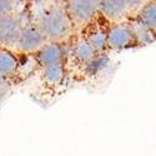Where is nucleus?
<instances>
[{
	"label": "nucleus",
	"mask_w": 156,
	"mask_h": 156,
	"mask_svg": "<svg viewBox=\"0 0 156 156\" xmlns=\"http://www.w3.org/2000/svg\"><path fill=\"white\" fill-rule=\"evenodd\" d=\"M48 41H64L71 35L74 25L68 15L65 6L53 5L48 8L37 21Z\"/></svg>",
	"instance_id": "1"
},
{
	"label": "nucleus",
	"mask_w": 156,
	"mask_h": 156,
	"mask_svg": "<svg viewBox=\"0 0 156 156\" xmlns=\"http://www.w3.org/2000/svg\"><path fill=\"white\" fill-rule=\"evenodd\" d=\"M65 10L74 27L85 28L99 12V0H66Z\"/></svg>",
	"instance_id": "2"
},
{
	"label": "nucleus",
	"mask_w": 156,
	"mask_h": 156,
	"mask_svg": "<svg viewBox=\"0 0 156 156\" xmlns=\"http://www.w3.org/2000/svg\"><path fill=\"white\" fill-rule=\"evenodd\" d=\"M108 46L110 50L121 51L137 46L127 21H116L108 29Z\"/></svg>",
	"instance_id": "3"
},
{
	"label": "nucleus",
	"mask_w": 156,
	"mask_h": 156,
	"mask_svg": "<svg viewBox=\"0 0 156 156\" xmlns=\"http://www.w3.org/2000/svg\"><path fill=\"white\" fill-rule=\"evenodd\" d=\"M46 41V37L37 27V24L23 25L15 49L24 54H35Z\"/></svg>",
	"instance_id": "4"
},
{
	"label": "nucleus",
	"mask_w": 156,
	"mask_h": 156,
	"mask_svg": "<svg viewBox=\"0 0 156 156\" xmlns=\"http://www.w3.org/2000/svg\"><path fill=\"white\" fill-rule=\"evenodd\" d=\"M69 51L64 41H46L35 53V60L40 68L66 61Z\"/></svg>",
	"instance_id": "5"
},
{
	"label": "nucleus",
	"mask_w": 156,
	"mask_h": 156,
	"mask_svg": "<svg viewBox=\"0 0 156 156\" xmlns=\"http://www.w3.org/2000/svg\"><path fill=\"white\" fill-rule=\"evenodd\" d=\"M21 29L23 23L14 14L0 20V48L9 50L15 49Z\"/></svg>",
	"instance_id": "6"
},
{
	"label": "nucleus",
	"mask_w": 156,
	"mask_h": 156,
	"mask_svg": "<svg viewBox=\"0 0 156 156\" xmlns=\"http://www.w3.org/2000/svg\"><path fill=\"white\" fill-rule=\"evenodd\" d=\"M99 12L112 21H122L127 14V6L125 0H99Z\"/></svg>",
	"instance_id": "7"
},
{
	"label": "nucleus",
	"mask_w": 156,
	"mask_h": 156,
	"mask_svg": "<svg viewBox=\"0 0 156 156\" xmlns=\"http://www.w3.org/2000/svg\"><path fill=\"white\" fill-rule=\"evenodd\" d=\"M87 30L84 37L87 40V43L91 45V48L95 50V53H106L109 50L108 46V29L101 28L100 25L94 24L93 21L86 25Z\"/></svg>",
	"instance_id": "8"
},
{
	"label": "nucleus",
	"mask_w": 156,
	"mask_h": 156,
	"mask_svg": "<svg viewBox=\"0 0 156 156\" xmlns=\"http://www.w3.org/2000/svg\"><path fill=\"white\" fill-rule=\"evenodd\" d=\"M127 24L130 29H131V33L135 37L137 46H146V45L152 44L156 40V36L152 34V31L136 15L130 19Z\"/></svg>",
	"instance_id": "9"
},
{
	"label": "nucleus",
	"mask_w": 156,
	"mask_h": 156,
	"mask_svg": "<svg viewBox=\"0 0 156 156\" xmlns=\"http://www.w3.org/2000/svg\"><path fill=\"white\" fill-rule=\"evenodd\" d=\"M66 76V66L65 62L53 64L41 68V79L45 85L50 87H56L61 85Z\"/></svg>",
	"instance_id": "10"
},
{
	"label": "nucleus",
	"mask_w": 156,
	"mask_h": 156,
	"mask_svg": "<svg viewBox=\"0 0 156 156\" xmlns=\"http://www.w3.org/2000/svg\"><path fill=\"white\" fill-rule=\"evenodd\" d=\"M70 54H71L73 59L83 66V65H85L89 60H91L96 53L91 48V45L87 43L86 39L84 36H81L80 39H77V40L73 44Z\"/></svg>",
	"instance_id": "11"
},
{
	"label": "nucleus",
	"mask_w": 156,
	"mask_h": 156,
	"mask_svg": "<svg viewBox=\"0 0 156 156\" xmlns=\"http://www.w3.org/2000/svg\"><path fill=\"white\" fill-rule=\"evenodd\" d=\"M110 64V58L106 53H96L91 60L83 65V74L87 77H94L105 71Z\"/></svg>",
	"instance_id": "12"
},
{
	"label": "nucleus",
	"mask_w": 156,
	"mask_h": 156,
	"mask_svg": "<svg viewBox=\"0 0 156 156\" xmlns=\"http://www.w3.org/2000/svg\"><path fill=\"white\" fill-rule=\"evenodd\" d=\"M19 68L18 58L9 49L0 48V80L12 76Z\"/></svg>",
	"instance_id": "13"
},
{
	"label": "nucleus",
	"mask_w": 156,
	"mask_h": 156,
	"mask_svg": "<svg viewBox=\"0 0 156 156\" xmlns=\"http://www.w3.org/2000/svg\"><path fill=\"white\" fill-rule=\"evenodd\" d=\"M136 16L156 36V0H149V2H146L139 9V11L136 12Z\"/></svg>",
	"instance_id": "14"
},
{
	"label": "nucleus",
	"mask_w": 156,
	"mask_h": 156,
	"mask_svg": "<svg viewBox=\"0 0 156 156\" xmlns=\"http://www.w3.org/2000/svg\"><path fill=\"white\" fill-rule=\"evenodd\" d=\"M15 2L14 0H0V20L14 14Z\"/></svg>",
	"instance_id": "15"
},
{
	"label": "nucleus",
	"mask_w": 156,
	"mask_h": 156,
	"mask_svg": "<svg viewBox=\"0 0 156 156\" xmlns=\"http://www.w3.org/2000/svg\"><path fill=\"white\" fill-rule=\"evenodd\" d=\"M129 12H137L139 9L146 3V0H125Z\"/></svg>",
	"instance_id": "16"
}]
</instances>
